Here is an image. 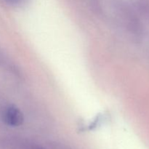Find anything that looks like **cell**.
<instances>
[{"mask_svg": "<svg viewBox=\"0 0 149 149\" xmlns=\"http://www.w3.org/2000/svg\"><path fill=\"white\" fill-rule=\"evenodd\" d=\"M4 1L11 5H18V4L20 5L23 4L26 0H4Z\"/></svg>", "mask_w": 149, "mask_h": 149, "instance_id": "2", "label": "cell"}, {"mask_svg": "<svg viewBox=\"0 0 149 149\" xmlns=\"http://www.w3.org/2000/svg\"><path fill=\"white\" fill-rule=\"evenodd\" d=\"M36 149H42V148H36Z\"/></svg>", "mask_w": 149, "mask_h": 149, "instance_id": "3", "label": "cell"}, {"mask_svg": "<svg viewBox=\"0 0 149 149\" xmlns=\"http://www.w3.org/2000/svg\"><path fill=\"white\" fill-rule=\"evenodd\" d=\"M1 120L10 127H19L23 125L24 117L21 111L13 105H9L2 109Z\"/></svg>", "mask_w": 149, "mask_h": 149, "instance_id": "1", "label": "cell"}]
</instances>
